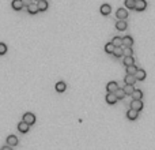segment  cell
<instances>
[{
	"label": "cell",
	"mask_w": 155,
	"mask_h": 150,
	"mask_svg": "<svg viewBox=\"0 0 155 150\" xmlns=\"http://www.w3.org/2000/svg\"><path fill=\"white\" fill-rule=\"evenodd\" d=\"M147 8V1L146 0H135V8L136 11H144Z\"/></svg>",
	"instance_id": "1"
},
{
	"label": "cell",
	"mask_w": 155,
	"mask_h": 150,
	"mask_svg": "<svg viewBox=\"0 0 155 150\" xmlns=\"http://www.w3.org/2000/svg\"><path fill=\"white\" fill-rule=\"evenodd\" d=\"M23 122H26L29 125H33L35 123V116L32 112H27V113L23 115Z\"/></svg>",
	"instance_id": "2"
},
{
	"label": "cell",
	"mask_w": 155,
	"mask_h": 150,
	"mask_svg": "<svg viewBox=\"0 0 155 150\" xmlns=\"http://www.w3.org/2000/svg\"><path fill=\"white\" fill-rule=\"evenodd\" d=\"M131 108L135 109V111H141V109H143V101L141 100H135L133 98V101L131 102Z\"/></svg>",
	"instance_id": "3"
},
{
	"label": "cell",
	"mask_w": 155,
	"mask_h": 150,
	"mask_svg": "<svg viewBox=\"0 0 155 150\" xmlns=\"http://www.w3.org/2000/svg\"><path fill=\"white\" fill-rule=\"evenodd\" d=\"M117 89H118V83L114 82V81L109 82V83H108V86H106V90H108V93H114Z\"/></svg>",
	"instance_id": "4"
},
{
	"label": "cell",
	"mask_w": 155,
	"mask_h": 150,
	"mask_svg": "<svg viewBox=\"0 0 155 150\" xmlns=\"http://www.w3.org/2000/svg\"><path fill=\"white\" fill-rule=\"evenodd\" d=\"M116 15H117V18L118 19H127L128 18V11L125 10V8H118Z\"/></svg>",
	"instance_id": "5"
},
{
	"label": "cell",
	"mask_w": 155,
	"mask_h": 150,
	"mask_svg": "<svg viewBox=\"0 0 155 150\" xmlns=\"http://www.w3.org/2000/svg\"><path fill=\"white\" fill-rule=\"evenodd\" d=\"M135 76H136V81H144L146 79V71L141 70V68H138V71L135 72Z\"/></svg>",
	"instance_id": "6"
},
{
	"label": "cell",
	"mask_w": 155,
	"mask_h": 150,
	"mask_svg": "<svg viewBox=\"0 0 155 150\" xmlns=\"http://www.w3.org/2000/svg\"><path fill=\"white\" fill-rule=\"evenodd\" d=\"M106 102L110 104V105H114V104L117 102V97L114 93H108V96H106Z\"/></svg>",
	"instance_id": "7"
},
{
	"label": "cell",
	"mask_w": 155,
	"mask_h": 150,
	"mask_svg": "<svg viewBox=\"0 0 155 150\" xmlns=\"http://www.w3.org/2000/svg\"><path fill=\"white\" fill-rule=\"evenodd\" d=\"M116 29L117 30H125L127 29V22H125V19H118V21L116 22Z\"/></svg>",
	"instance_id": "8"
},
{
	"label": "cell",
	"mask_w": 155,
	"mask_h": 150,
	"mask_svg": "<svg viewBox=\"0 0 155 150\" xmlns=\"http://www.w3.org/2000/svg\"><path fill=\"white\" fill-rule=\"evenodd\" d=\"M124 81H125V83H128V85H135V82H136V76H135L133 74H127L125 75V78H124Z\"/></svg>",
	"instance_id": "9"
},
{
	"label": "cell",
	"mask_w": 155,
	"mask_h": 150,
	"mask_svg": "<svg viewBox=\"0 0 155 150\" xmlns=\"http://www.w3.org/2000/svg\"><path fill=\"white\" fill-rule=\"evenodd\" d=\"M138 113H139V111H135V109L131 108L129 111L127 112V118L129 119V120H136V119H138Z\"/></svg>",
	"instance_id": "10"
},
{
	"label": "cell",
	"mask_w": 155,
	"mask_h": 150,
	"mask_svg": "<svg viewBox=\"0 0 155 150\" xmlns=\"http://www.w3.org/2000/svg\"><path fill=\"white\" fill-rule=\"evenodd\" d=\"M29 128H30V125H29L26 122H23V120H22V122L18 124V130H19L21 132H23V134H25V132H27Z\"/></svg>",
	"instance_id": "11"
},
{
	"label": "cell",
	"mask_w": 155,
	"mask_h": 150,
	"mask_svg": "<svg viewBox=\"0 0 155 150\" xmlns=\"http://www.w3.org/2000/svg\"><path fill=\"white\" fill-rule=\"evenodd\" d=\"M11 6H12V8H14L15 11H19V10H22V7H23V3H22V0H12Z\"/></svg>",
	"instance_id": "12"
},
{
	"label": "cell",
	"mask_w": 155,
	"mask_h": 150,
	"mask_svg": "<svg viewBox=\"0 0 155 150\" xmlns=\"http://www.w3.org/2000/svg\"><path fill=\"white\" fill-rule=\"evenodd\" d=\"M110 12H112V7L109 4H102L101 6V14L102 15H109Z\"/></svg>",
	"instance_id": "13"
},
{
	"label": "cell",
	"mask_w": 155,
	"mask_h": 150,
	"mask_svg": "<svg viewBox=\"0 0 155 150\" xmlns=\"http://www.w3.org/2000/svg\"><path fill=\"white\" fill-rule=\"evenodd\" d=\"M7 143L10 145L11 147L12 146H17L18 145V138L15 135H8V138H7Z\"/></svg>",
	"instance_id": "14"
},
{
	"label": "cell",
	"mask_w": 155,
	"mask_h": 150,
	"mask_svg": "<svg viewBox=\"0 0 155 150\" xmlns=\"http://www.w3.org/2000/svg\"><path fill=\"white\" fill-rule=\"evenodd\" d=\"M65 89H67V85H65V82L60 81V82L56 83V90L59 92V93H63V92H65Z\"/></svg>",
	"instance_id": "15"
},
{
	"label": "cell",
	"mask_w": 155,
	"mask_h": 150,
	"mask_svg": "<svg viewBox=\"0 0 155 150\" xmlns=\"http://www.w3.org/2000/svg\"><path fill=\"white\" fill-rule=\"evenodd\" d=\"M114 94H116V97H117V100H124L125 98V92H124V89H121V87H118V89L114 92Z\"/></svg>",
	"instance_id": "16"
},
{
	"label": "cell",
	"mask_w": 155,
	"mask_h": 150,
	"mask_svg": "<svg viewBox=\"0 0 155 150\" xmlns=\"http://www.w3.org/2000/svg\"><path fill=\"white\" fill-rule=\"evenodd\" d=\"M37 6H38L39 11H46L48 10V1H46V0H39V1H37Z\"/></svg>",
	"instance_id": "17"
},
{
	"label": "cell",
	"mask_w": 155,
	"mask_h": 150,
	"mask_svg": "<svg viewBox=\"0 0 155 150\" xmlns=\"http://www.w3.org/2000/svg\"><path fill=\"white\" fill-rule=\"evenodd\" d=\"M133 45V40H132V37L127 36L123 38V47H132Z\"/></svg>",
	"instance_id": "18"
},
{
	"label": "cell",
	"mask_w": 155,
	"mask_h": 150,
	"mask_svg": "<svg viewBox=\"0 0 155 150\" xmlns=\"http://www.w3.org/2000/svg\"><path fill=\"white\" fill-rule=\"evenodd\" d=\"M27 10H29V12H30L32 15L37 14V12L39 11V10H38V6H37V4H34V3L29 4V6H27Z\"/></svg>",
	"instance_id": "19"
},
{
	"label": "cell",
	"mask_w": 155,
	"mask_h": 150,
	"mask_svg": "<svg viewBox=\"0 0 155 150\" xmlns=\"http://www.w3.org/2000/svg\"><path fill=\"white\" fill-rule=\"evenodd\" d=\"M124 66L125 67H128V66H131V64H135V60H133V57L132 56H124Z\"/></svg>",
	"instance_id": "20"
},
{
	"label": "cell",
	"mask_w": 155,
	"mask_h": 150,
	"mask_svg": "<svg viewBox=\"0 0 155 150\" xmlns=\"http://www.w3.org/2000/svg\"><path fill=\"white\" fill-rule=\"evenodd\" d=\"M133 90H135L133 85H128V83H125V86H124V92H125L127 96H131V94L133 93Z\"/></svg>",
	"instance_id": "21"
},
{
	"label": "cell",
	"mask_w": 155,
	"mask_h": 150,
	"mask_svg": "<svg viewBox=\"0 0 155 150\" xmlns=\"http://www.w3.org/2000/svg\"><path fill=\"white\" fill-rule=\"evenodd\" d=\"M131 96L133 97L135 100H141V98H143V92H141V90L135 89V90H133V93L131 94Z\"/></svg>",
	"instance_id": "22"
},
{
	"label": "cell",
	"mask_w": 155,
	"mask_h": 150,
	"mask_svg": "<svg viewBox=\"0 0 155 150\" xmlns=\"http://www.w3.org/2000/svg\"><path fill=\"white\" fill-rule=\"evenodd\" d=\"M113 55L116 57H121L124 55V50H123V47H116L114 50H113Z\"/></svg>",
	"instance_id": "23"
},
{
	"label": "cell",
	"mask_w": 155,
	"mask_h": 150,
	"mask_svg": "<svg viewBox=\"0 0 155 150\" xmlns=\"http://www.w3.org/2000/svg\"><path fill=\"white\" fill-rule=\"evenodd\" d=\"M112 43L114 47H123V38L121 37H114Z\"/></svg>",
	"instance_id": "24"
},
{
	"label": "cell",
	"mask_w": 155,
	"mask_h": 150,
	"mask_svg": "<svg viewBox=\"0 0 155 150\" xmlns=\"http://www.w3.org/2000/svg\"><path fill=\"white\" fill-rule=\"evenodd\" d=\"M114 45H113V43H108L105 45V52L106 53H113V50H114Z\"/></svg>",
	"instance_id": "25"
},
{
	"label": "cell",
	"mask_w": 155,
	"mask_h": 150,
	"mask_svg": "<svg viewBox=\"0 0 155 150\" xmlns=\"http://www.w3.org/2000/svg\"><path fill=\"white\" fill-rule=\"evenodd\" d=\"M138 71V67L135 64H131V66H128L127 67V74H133L135 75V72Z\"/></svg>",
	"instance_id": "26"
},
{
	"label": "cell",
	"mask_w": 155,
	"mask_h": 150,
	"mask_svg": "<svg viewBox=\"0 0 155 150\" xmlns=\"http://www.w3.org/2000/svg\"><path fill=\"white\" fill-rule=\"evenodd\" d=\"M123 50L125 56H132V47H123Z\"/></svg>",
	"instance_id": "27"
},
{
	"label": "cell",
	"mask_w": 155,
	"mask_h": 150,
	"mask_svg": "<svg viewBox=\"0 0 155 150\" xmlns=\"http://www.w3.org/2000/svg\"><path fill=\"white\" fill-rule=\"evenodd\" d=\"M125 7L127 8H135V0H125Z\"/></svg>",
	"instance_id": "28"
},
{
	"label": "cell",
	"mask_w": 155,
	"mask_h": 150,
	"mask_svg": "<svg viewBox=\"0 0 155 150\" xmlns=\"http://www.w3.org/2000/svg\"><path fill=\"white\" fill-rule=\"evenodd\" d=\"M7 52V45L3 43H0V55H4Z\"/></svg>",
	"instance_id": "29"
},
{
	"label": "cell",
	"mask_w": 155,
	"mask_h": 150,
	"mask_svg": "<svg viewBox=\"0 0 155 150\" xmlns=\"http://www.w3.org/2000/svg\"><path fill=\"white\" fill-rule=\"evenodd\" d=\"M22 3H23V6H26V7H27L29 4L33 3V0H22Z\"/></svg>",
	"instance_id": "30"
},
{
	"label": "cell",
	"mask_w": 155,
	"mask_h": 150,
	"mask_svg": "<svg viewBox=\"0 0 155 150\" xmlns=\"http://www.w3.org/2000/svg\"><path fill=\"white\" fill-rule=\"evenodd\" d=\"M1 150H11V146H10V145H7V146H3V147H1Z\"/></svg>",
	"instance_id": "31"
},
{
	"label": "cell",
	"mask_w": 155,
	"mask_h": 150,
	"mask_svg": "<svg viewBox=\"0 0 155 150\" xmlns=\"http://www.w3.org/2000/svg\"><path fill=\"white\" fill-rule=\"evenodd\" d=\"M35 1H39V0H35Z\"/></svg>",
	"instance_id": "32"
}]
</instances>
